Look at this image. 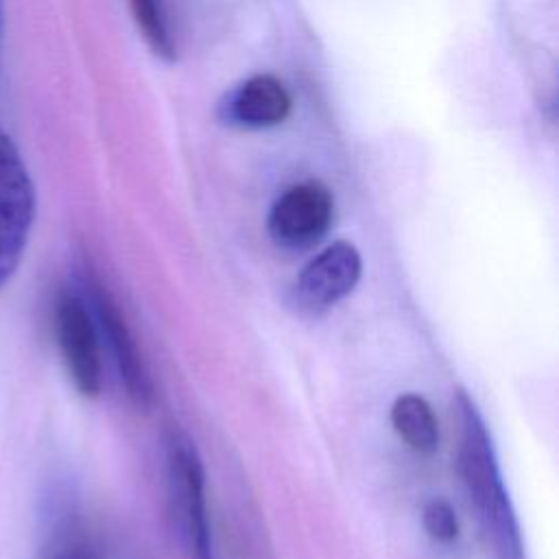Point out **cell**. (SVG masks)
Instances as JSON below:
<instances>
[{"label":"cell","instance_id":"cell-1","mask_svg":"<svg viewBox=\"0 0 559 559\" xmlns=\"http://www.w3.org/2000/svg\"><path fill=\"white\" fill-rule=\"evenodd\" d=\"M456 421L459 474L478 518L504 559H522L520 524L500 472L491 435L478 406L465 391L456 393Z\"/></svg>","mask_w":559,"mask_h":559},{"label":"cell","instance_id":"cell-2","mask_svg":"<svg viewBox=\"0 0 559 559\" xmlns=\"http://www.w3.org/2000/svg\"><path fill=\"white\" fill-rule=\"evenodd\" d=\"M166 496L173 528L188 559H214L203 461L181 432H173L166 448Z\"/></svg>","mask_w":559,"mask_h":559},{"label":"cell","instance_id":"cell-3","mask_svg":"<svg viewBox=\"0 0 559 559\" xmlns=\"http://www.w3.org/2000/svg\"><path fill=\"white\" fill-rule=\"evenodd\" d=\"M35 212L37 194L28 168L11 135L0 129V290L22 262Z\"/></svg>","mask_w":559,"mask_h":559},{"label":"cell","instance_id":"cell-4","mask_svg":"<svg viewBox=\"0 0 559 559\" xmlns=\"http://www.w3.org/2000/svg\"><path fill=\"white\" fill-rule=\"evenodd\" d=\"M55 336L74 389L98 397L103 389L100 334L85 297L74 290L59 293L55 301Z\"/></svg>","mask_w":559,"mask_h":559},{"label":"cell","instance_id":"cell-5","mask_svg":"<svg viewBox=\"0 0 559 559\" xmlns=\"http://www.w3.org/2000/svg\"><path fill=\"white\" fill-rule=\"evenodd\" d=\"M362 275L360 251L349 240H334L310 258L293 284V306L319 314L345 299Z\"/></svg>","mask_w":559,"mask_h":559},{"label":"cell","instance_id":"cell-6","mask_svg":"<svg viewBox=\"0 0 559 559\" xmlns=\"http://www.w3.org/2000/svg\"><path fill=\"white\" fill-rule=\"evenodd\" d=\"M334 199L330 190L314 179L286 188L269 212V234L284 249H308L330 229Z\"/></svg>","mask_w":559,"mask_h":559},{"label":"cell","instance_id":"cell-7","mask_svg":"<svg viewBox=\"0 0 559 559\" xmlns=\"http://www.w3.org/2000/svg\"><path fill=\"white\" fill-rule=\"evenodd\" d=\"M87 288V304L94 314L98 334L105 338L109 354L118 367L120 380L127 389V395L138 404L146 406L153 400V382L148 376V369L144 365V358L138 349L135 336L131 334L118 304L109 295V290L96 280H85Z\"/></svg>","mask_w":559,"mask_h":559},{"label":"cell","instance_id":"cell-8","mask_svg":"<svg viewBox=\"0 0 559 559\" xmlns=\"http://www.w3.org/2000/svg\"><path fill=\"white\" fill-rule=\"evenodd\" d=\"M288 111L290 96L284 83L271 74H255L242 81L221 105V114L227 122L247 129L280 124Z\"/></svg>","mask_w":559,"mask_h":559},{"label":"cell","instance_id":"cell-9","mask_svg":"<svg viewBox=\"0 0 559 559\" xmlns=\"http://www.w3.org/2000/svg\"><path fill=\"white\" fill-rule=\"evenodd\" d=\"M391 424L397 437L417 454L430 456L439 448V421L426 397L400 393L391 404Z\"/></svg>","mask_w":559,"mask_h":559},{"label":"cell","instance_id":"cell-10","mask_svg":"<svg viewBox=\"0 0 559 559\" xmlns=\"http://www.w3.org/2000/svg\"><path fill=\"white\" fill-rule=\"evenodd\" d=\"M131 9L135 15V22L140 26V31L144 33L146 41L151 44V48L166 59H173L175 55V44L168 31V22H166V13L159 0H131Z\"/></svg>","mask_w":559,"mask_h":559},{"label":"cell","instance_id":"cell-11","mask_svg":"<svg viewBox=\"0 0 559 559\" xmlns=\"http://www.w3.org/2000/svg\"><path fill=\"white\" fill-rule=\"evenodd\" d=\"M421 524L424 531L441 544L454 542L459 535V520L454 509L450 507V502L441 500V498H432L424 504L421 509Z\"/></svg>","mask_w":559,"mask_h":559},{"label":"cell","instance_id":"cell-12","mask_svg":"<svg viewBox=\"0 0 559 559\" xmlns=\"http://www.w3.org/2000/svg\"><path fill=\"white\" fill-rule=\"evenodd\" d=\"M41 559H100V552L90 542H70L59 546L57 550H50Z\"/></svg>","mask_w":559,"mask_h":559},{"label":"cell","instance_id":"cell-13","mask_svg":"<svg viewBox=\"0 0 559 559\" xmlns=\"http://www.w3.org/2000/svg\"><path fill=\"white\" fill-rule=\"evenodd\" d=\"M2 41H4V0H0V55H2Z\"/></svg>","mask_w":559,"mask_h":559}]
</instances>
